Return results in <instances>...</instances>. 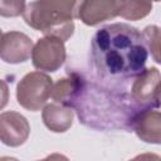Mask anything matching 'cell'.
<instances>
[{
  "label": "cell",
  "mask_w": 161,
  "mask_h": 161,
  "mask_svg": "<svg viewBox=\"0 0 161 161\" xmlns=\"http://www.w3.org/2000/svg\"><path fill=\"white\" fill-rule=\"evenodd\" d=\"M44 125L53 132H65L73 123V108L54 102L44 107L43 113Z\"/></svg>",
  "instance_id": "12"
},
{
  "label": "cell",
  "mask_w": 161,
  "mask_h": 161,
  "mask_svg": "<svg viewBox=\"0 0 161 161\" xmlns=\"http://www.w3.org/2000/svg\"><path fill=\"white\" fill-rule=\"evenodd\" d=\"M65 47L64 42L57 36L45 35L39 39L31 52L33 65L43 72H55L65 62Z\"/></svg>",
  "instance_id": "5"
},
{
  "label": "cell",
  "mask_w": 161,
  "mask_h": 161,
  "mask_svg": "<svg viewBox=\"0 0 161 161\" xmlns=\"http://www.w3.org/2000/svg\"><path fill=\"white\" fill-rule=\"evenodd\" d=\"M84 75L78 72H69L67 77L59 79L55 84H53L50 98L54 102L65 104L73 108V104L77 99L79 89L82 87Z\"/></svg>",
  "instance_id": "11"
},
{
  "label": "cell",
  "mask_w": 161,
  "mask_h": 161,
  "mask_svg": "<svg viewBox=\"0 0 161 161\" xmlns=\"http://www.w3.org/2000/svg\"><path fill=\"white\" fill-rule=\"evenodd\" d=\"M142 34L153 60L161 64V28L156 25H148L143 29Z\"/></svg>",
  "instance_id": "14"
},
{
  "label": "cell",
  "mask_w": 161,
  "mask_h": 161,
  "mask_svg": "<svg viewBox=\"0 0 161 161\" xmlns=\"http://www.w3.org/2000/svg\"><path fill=\"white\" fill-rule=\"evenodd\" d=\"M31 39L20 31H8L3 33L0 57L5 63L19 64L26 62L31 57L33 52Z\"/></svg>",
  "instance_id": "7"
},
{
  "label": "cell",
  "mask_w": 161,
  "mask_h": 161,
  "mask_svg": "<svg viewBox=\"0 0 161 161\" xmlns=\"http://www.w3.org/2000/svg\"><path fill=\"white\" fill-rule=\"evenodd\" d=\"M153 1H161V0H153Z\"/></svg>",
  "instance_id": "17"
},
{
  "label": "cell",
  "mask_w": 161,
  "mask_h": 161,
  "mask_svg": "<svg viewBox=\"0 0 161 161\" xmlns=\"http://www.w3.org/2000/svg\"><path fill=\"white\" fill-rule=\"evenodd\" d=\"M30 133L28 119L14 111L3 112L0 116V138L6 146L16 147L23 145Z\"/></svg>",
  "instance_id": "8"
},
{
  "label": "cell",
  "mask_w": 161,
  "mask_h": 161,
  "mask_svg": "<svg viewBox=\"0 0 161 161\" xmlns=\"http://www.w3.org/2000/svg\"><path fill=\"white\" fill-rule=\"evenodd\" d=\"M157 103H158V107H161V84H160L158 91H157Z\"/></svg>",
  "instance_id": "16"
},
{
  "label": "cell",
  "mask_w": 161,
  "mask_h": 161,
  "mask_svg": "<svg viewBox=\"0 0 161 161\" xmlns=\"http://www.w3.org/2000/svg\"><path fill=\"white\" fill-rule=\"evenodd\" d=\"M53 80L43 72L25 74L16 86L18 103L28 111H39L52 96Z\"/></svg>",
  "instance_id": "4"
},
{
  "label": "cell",
  "mask_w": 161,
  "mask_h": 161,
  "mask_svg": "<svg viewBox=\"0 0 161 161\" xmlns=\"http://www.w3.org/2000/svg\"><path fill=\"white\" fill-rule=\"evenodd\" d=\"M25 8V0H0V14L4 18L23 15Z\"/></svg>",
  "instance_id": "15"
},
{
  "label": "cell",
  "mask_w": 161,
  "mask_h": 161,
  "mask_svg": "<svg viewBox=\"0 0 161 161\" xmlns=\"http://www.w3.org/2000/svg\"><path fill=\"white\" fill-rule=\"evenodd\" d=\"M122 0H83L78 18L89 26L98 25L119 15Z\"/></svg>",
  "instance_id": "9"
},
{
  "label": "cell",
  "mask_w": 161,
  "mask_h": 161,
  "mask_svg": "<svg viewBox=\"0 0 161 161\" xmlns=\"http://www.w3.org/2000/svg\"><path fill=\"white\" fill-rule=\"evenodd\" d=\"M148 49L143 34L126 23L99 28L91 42L89 63L104 80L136 78L146 68Z\"/></svg>",
  "instance_id": "1"
},
{
  "label": "cell",
  "mask_w": 161,
  "mask_h": 161,
  "mask_svg": "<svg viewBox=\"0 0 161 161\" xmlns=\"http://www.w3.org/2000/svg\"><path fill=\"white\" fill-rule=\"evenodd\" d=\"M73 109L79 122L89 128L132 131L136 116L147 108L140 106L131 93L106 87L84 77Z\"/></svg>",
  "instance_id": "2"
},
{
  "label": "cell",
  "mask_w": 161,
  "mask_h": 161,
  "mask_svg": "<svg viewBox=\"0 0 161 161\" xmlns=\"http://www.w3.org/2000/svg\"><path fill=\"white\" fill-rule=\"evenodd\" d=\"M153 0H122L119 16L127 20H140L152 10Z\"/></svg>",
  "instance_id": "13"
},
{
  "label": "cell",
  "mask_w": 161,
  "mask_h": 161,
  "mask_svg": "<svg viewBox=\"0 0 161 161\" xmlns=\"http://www.w3.org/2000/svg\"><path fill=\"white\" fill-rule=\"evenodd\" d=\"M83 0H35L26 5L23 18L25 23L42 31L68 40L74 33V19L79 15Z\"/></svg>",
  "instance_id": "3"
},
{
  "label": "cell",
  "mask_w": 161,
  "mask_h": 161,
  "mask_svg": "<svg viewBox=\"0 0 161 161\" xmlns=\"http://www.w3.org/2000/svg\"><path fill=\"white\" fill-rule=\"evenodd\" d=\"M161 84V74L157 68L151 67L140 73L132 84L131 96L143 108H157V91Z\"/></svg>",
  "instance_id": "6"
},
{
  "label": "cell",
  "mask_w": 161,
  "mask_h": 161,
  "mask_svg": "<svg viewBox=\"0 0 161 161\" xmlns=\"http://www.w3.org/2000/svg\"><path fill=\"white\" fill-rule=\"evenodd\" d=\"M132 131L143 142L161 145V112L142 109L133 121Z\"/></svg>",
  "instance_id": "10"
}]
</instances>
